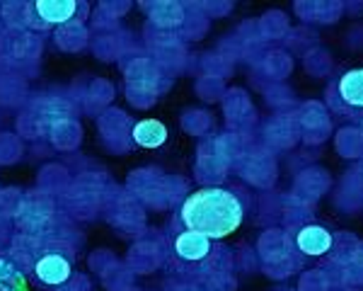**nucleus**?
<instances>
[{"instance_id": "3", "label": "nucleus", "mask_w": 363, "mask_h": 291, "mask_svg": "<svg viewBox=\"0 0 363 291\" xmlns=\"http://www.w3.org/2000/svg\"><path fill=\"white\" fill-rule=\"evenodd\" d=\"M337 92L351 109H363V68H351L339 78Z\"/></svg>"}, {"instance_id": "8", "label": "nucleus", "mask_w": 363, "mask_h": 291, "mask_svg": "<svg viewBox=\"0 0 363 291\" xmlns=\"http://www.w3.org/2000/svg\"><path fill=\"white\" fill-rule=\"evenodd\" d=\"M0 291H29L25 275L8 260H0Z\"/></svg>"}, {"instance_id": "5", "label": "nucleus", "mask_w": 363, "mask_h": 291, "mask_svg": "<svg viewBox=\"0 0 363 291\" xmlns=\"http://www.w3.org/2000/svg\"><path fill=\"white\" fill-rule=\"evenodd\" d=\"M37 277L42 279L44 284H63L70 277V262L61 255H46L37 262Z\"/></svg>"}, {"instance_id": "6", "label": "nucleus", "mask_w": 363, "mask_h": 291, "mask_svg": "<svg viewBox=\"0 0 363 291\" xmlns=\"http://www.w3.org/2000/svg\"><path fill=\"white\" fill-rule=\"evenodd\" d=\"M133 141L143 148H157L167 141V129L162 121L157 119H143L133 126Z\"/></svg>"}, {"instance_id": "1", "label": "nucleus", "mask_w": 363, "mask_h": 291, "mask_svg": "<svg viewBox=\"0 0 363 291\" xmlns=\"http://www.w3.org/2000/svg\"><path fill=\"white\" fill-rule=\"evenodd\" d=\"M242 204L233 192L220 187H206L186 197L182 207V221L186 231L206 236L208 241H220L235 233L242 224Z\"/></svg>"}, {"instance_id": "4", "label": "nucleus", "mask_w": 363, "mask_h": 291, "mask_svg": "<svg viewBox=\"0 0 363 291\" xmlns=\"http://www.w3.org/2000/svg\"><path fill=\"white\" fill-rule=\"evenodd\" d=\"M174 250H177L179 258L196 262V260H203L211 253V241L206 236H201V233L186 231V233H182V236H177Z\"/></svg>"}, {"instance_id": "7", "label": "nucleus", "mask_w": 363, "mask_h": 291, "mask_svg": "<svg viewBox=\"0 0 363 291\" xmlns=\"http://www.w3.org/2000/svg\"><path fill=\"white\" fill-rule=\"evenodd\" d=\"M37 13L42 15V20H46L49 25H63V22H68L70 17H73L75 3L73 0H39Z\"/></svg>"}, {"instance_id": "2", "label": "nucleus", "mask_w": 363, "mask_h": 291, "mask_svg": "<svg viewBox=\"0 0 363 291\" xmlns=\"http://www.w3.org/2000/svg\"><path fill=\"white\" fill-rule=\"evenodd\" d=\"M296 243H298V248H301V253L320 258V255L330 253L332 233L327 229H322V226H306V229L298 231Z\"/></svg>"}]
</instances>
